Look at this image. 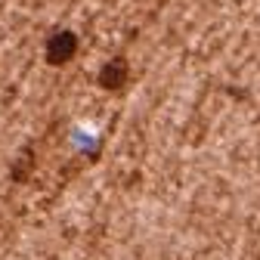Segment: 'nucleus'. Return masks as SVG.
<instances>
[{"label":"nucleus","mask_w":260,"mask_h":260,"mask_svg":"<svg viewBox=\"0 0 260 260\" xmlns=\"http://www.w3.org/2000/svg\"><path fill=\"white\" fill-rule=\"evenodd\" d=\"M78 53V38L75 31H56V35L47 41V62L50 65H65L72 62Z\"/></svg>","instance_id":"obj_1"},{"label":"nucleus","mask_w":260,"mask_h":260,"mask_svg":"<svg viewBox=\"0 0 260 260\" xmlns=\"http://www.w3.org/2000/svg\"><path fill=\"white\" fill-rule=\"evenodd\" d=\"M127 75H130L127 62L124 59H112V62H106L100 69V87L103 90H121L127 84Z\"/></svg>","instance_id":"obj_2"}]
</instances>
